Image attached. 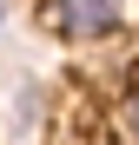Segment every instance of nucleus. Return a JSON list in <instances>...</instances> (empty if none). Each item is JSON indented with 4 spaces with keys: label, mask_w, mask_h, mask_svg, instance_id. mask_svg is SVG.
Listing matches in <instances>:
<instances>
[{
    "label": "nucleus",
    "mask_w": 139,
    "mask_h": 145,
    "mask_svg": "<svg viewBox=\"0 0 139 145\" xmlns=\"http://www.w3.org/2000/svg\"><path fill=\"white\" fill-rule=\"evenodd\" d=\"M113 145H126V138H113Z\"/></svg>",
    "instance_id": "4"
},
{
    "label": "nucleus",
    "mask_w": 139,
    "mask_h": 145,
    "mask_svg": "<svg viewBox=\"0 0 139 145\" xmlns=\"http://www.w3.org/2000/svg\"><path fill=\"white\" fill-rule=\"evenodd\" d=\"M40 20H46L53 40L93 46V40H113L126 27V7H119V0H40Z\"/></svg>",
    "instance_id": "1"
},
{
    "label": "nucleus",
    "mask_w": 139,
    "mask_h": 145,
    "mask_svg": "<svg viewBox=\"0 0 139 145\" xmlns=\"http://www.w3.org/2000/svg\"><path fill=\"white\" fill-rule=\"evenodd\" d=\"M126 132H132V145H139V86L126 92Z\"/></svg>",
    "instance_id": "2"
},
{
    "label": "nucleus",
    "mask_w": 139,
    "mask_h": 145,
    "mask_svg": "<svg viewBox=\"0 0 139 145\" xmlns=\"http://www.w3.org/2000/svg\"><path fill=\"white\" fill-rule=\"evenodd\" d=\"M0 20H7V0H0Z\"/></svg>",
    "instance_id": "3"
}]
</instances>
